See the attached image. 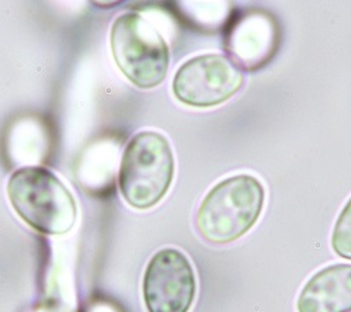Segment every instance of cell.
<instances>
[{
	"label": "cell",
	"instance_id": "1",
	"mask_svg": "<svg viewBox=\"0 0 351 312\" xmlns=\"http://www.w3.org/2000/svg\"><path fill=\"white\" fill-rule=\"evenodd\" d=\"M265 197V187L254 176L237 175L219 182L198 207L197 231L214 245L235 242L258 221Z\"/></svg>",
	"mask_w": 351,
	"mask_h": 312
},
{
	"label": "cell",
	"instance_id": "2",
	"mask_svg": "<svg viewBox=\"0 0 351 312\" xmlns=\"http://www.w3.org/2000/svg\"><path fill=\"white\" fill-rule=\"evenodd\" d=\"M8 195L17 215L37 232L64 235L77 219L72 193L45 167L16 170L8 183Z\"/></svg>",
	"mask_w": 351,
	"mask_h": 312
},
{
	"label": "cell",
	"instance_id": "3",
	"mask_svg": "<svg viewBox=\"0 0 351 312\" xmlns=\"http://www.w3.org/2000/svg\"><path fill=\"white\" fill-rule=\"evenodd\" d=\"M174 176V156L165 135L142 131L131 138L120 167L119 184L124 200L136 210L156 206Z\"/></svg>",
	"mask_w": 351,
	"mask_h": 312
},
{
	"label": "cell",
	"instance_id": "4",
	"mask_svg": "<svg viewBox=\"0 0 351 312\" xmlns=\"http://www.w3.org/2000/svg\"><path fill=\"white\" fill-rule=\"evenodd\" d=\"M111 51L124 76L141 89H154L169 69V47L156 28L136 13L115 19L111 27Z\"/></svg>",
	"mask_w": 351,
	"mask_h": 312
},
{
	"label": "cell",
	"instance_id": "5",
	"mask_svg": "<svg viewBox=\"0 0 351 312\" xmlns=\"http://www.w3.org/2000/svg\"><path fill=\"white\" fill-rule=\"evenodd\" d=\"M245 83V73L223 53H204L184 62L173 79V93L179 101L208 108L225 103Z\"/></svg>",
	"mask_w": 351,
	"mask_h": 312
},
{
	"label": "cell",
	"instance_id": "6",
	"mask_svg": "<svg viewBox=\"0 0 351 312\" xmlns=\"http://www.w3.org/2000/svg\"><path fill=\"white\" fill-rule=\"evenodd\" d=\"M148 312H189L197 294L194 269L186 254L174 248L156 252L142 281Z\"/></svg>",
	"mask_w": 351,
	"mask_h": 312
},
{
	"label": "cell",
	"instance_id": "7",
	"mask_svg": "<svg viewBox=\"0 0 351 312\" xmlns=\"http://www.w3.org/2000/svg\"><path fill=\"white\" fill-rule=\"evenodd\" d=\"M298 312H351V265H332L315 273L297 300Z\"/></svg>",
	"mask_w": 351,
	"mask_h": 312
},
{
	"label": "cell",
	"instance_id": "8",
	"mask_svg": "<svg viewBox=\"0 0 351 312\" xmlns=\"http://www.w3.org/2000/svg\"><path fill=\"white\" fill-rule=\"evenodd\" d=\"M332 248L337 256L351 261V198L343 207L332 232Z\"/></svg>",
	"mask_w": 351,
	"mask_h": 312
},
{
	"label": "cell",
	"instance_id": "9",
	"mask_svg": "<svg viewBox=\"0 0 351 312\" xmlns=\"http://www.w3.org/2000/svg\"><path fill=\"white\" fill-rule=\"evenodd\" d=\"M41 312H55V309H41Z\"/></svg>",
	"mask_w": 351,
	"mask_h": 312
}]
</instances>
